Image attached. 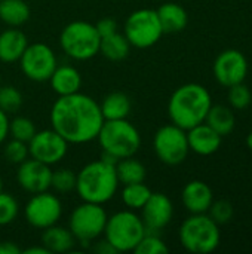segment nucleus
Instances as JSON below:
<instances>
[{
	"mask_svg": "<svg viewBox=\"0 0 252 254\" xmlns=\"http://www.w3.org/2000/svg\"><path fill=\"white\" fill-rule=\"evenodd\" d=\"M104 118L100 103L80 91L58 97L50 109L52 128L62 135L68 144H85L97 140Z\"/></svg>",
	"mask_w": 252,
	"mask_h": 254,
	"instance_id": "f257e3e1",
	"label": "nucleus"
},
{
	"mask_svg": "<svg viewBox=\"0 0 252 254\" xmlns=\"http://www.w3.org/2000/svg\"><path fill=\"white\" fill-rule=\"evenodd\" d=\"M211 106V94L203 85L186 83L172 92L168 101V115L174 125L187 131L205 122Z\"/></svg>",
	"mask_w": 252,
	"mask_h": 254,
	"instance_id": "f03ea898",
	"label": "nucleus"
},
{
	"mask_svg": "<svg viewBox=\"0 0 252 254\" xmlns=\"http://www.w3.org/2000/svg\"><path fill=\"white\" fill-rule=\"evenodd\" d=\"M120 183L116 165L102 159L86 164L76 177V192L85 202L107 204L117 193Z\"/></svg>",
	"mask_w": 252,
	"mask_h": 254,
	"instance_id": "7ed1b4c3",
	"label": "nucleus"
},
{
	"mask_svg": "<svg viewBox=\"0 0 252 254\" xmlns=\"http://www.w3.org/2000/svg\"><path fill=\"white\" fill-rule=\"evenodd\" d=\"M181 246L195 254H208L215 252L221 243L220 225L209 214H192L187 217L178 231Z\"/></svg>",
	"mask_w": 252,
	"mask_h": 254,
	"instance_id": "20e7f679",
	"label": "nucleus"
},
{
	"mask_svg": "<svg viewBox=\"0 0 252 254\" xmlns=\"http://www.w3.org/2000/svg\"><path fill=\"white\" fill-rule=\"evenodd\" d=\"M97 140L102 153H107L117 161L134 156L141 146V135L128 119L104 121Z\"/></svg>",
	"mask_w": 252,
	"mask_h": 254,
	"instance_id": "39448f33",
	"label": "nucleus"
},
{
	"mask_svg": "<svg viewBox=\"0 0 252 254\" xmlns=\"http://www.w3.org/2000/svg\"><path fill=\"white\" fill-rule=\"evenodd\" d=\"M146 232L147 231L141 216L134 213V210H123L108 216L104 238L117 253H126L134 252Z\"/></svg>",
	"mask_w": 252,
	"mask_h": 254,
	"instance_id": "423d86ee",
	"label": "nucleus"
},
{
	"mask_svg": "<svg viewBox=\"0 0 252 254\" xmlns=\"http://www.w3.org/2000/svg\"><path fill=\"white\" fill-rule=\"evenodd\" d=\"M100 42L101 37L95 24L88 21H73L59 34L61 49L76 61H86L100 54Z\"/></svg>",
	"mask_w": 252,
	"mask_h": 254,
	"instance_id": "0eeeda50",
	"label": "nucleus"
},
{
	"mask_svg": "<svg viewBox=\"0 0 252 254\" xmlns=\"http://www.w3.org/2000/svg\"><path fill=\"white\" fill-rule=\"evenodd\" d=\"M108 214L101 204L82 202L77 205L68 219V229L76 241L82 246H91L104 235Z\"/></svg>",
	"mask_w": 252,
	"mask_h": 254,
	"instance_id": "6e6552de",
	"label": "nucleus"
},
{
	"mask_svg": "<svg viewBox=\"0 0 252 254\" xmlns=\"http://www.w3.org/2000/svg\"><path fill=\"white\" fill-rule=\"evenodd\" d=\"M125 37L138 49L151 48L163 36V30L154 9H138L125 21Z\"/></svg>",
	"mask_w": 252,
	"mask_h": 254,
	"instance_id": "1a4fd4ad",
	"label": "nucleus"
},
{
	"mask_svg": "<svg viewBox=\"0 0 252 254\" xmlns=\"http://www.w3.org/2000/svg\"><path fill=\"white\" fill-rule=\"evenodd\" d=\"M153 149L159 161L165 165L174 167L183 164L190 152L187 131L174 124L160 127L154 134Z\"/></svg>",
	"mask_w": 252,
	"mask_h": 254,
	"instance_id": "9d476101",
	"label": "nucleus"
},
{
	"mask_svg": "<svg viewBox=\"0 0 252 254\" xmlns=\"http://www.w3.org/2000/svg\"><path fill=\"white\" fill-rule=\"evenodd\" d=\"M18 63L24 76L33 82L49 80L58 65V60L52 48L42 42L28 45Z\"/></svg>",
	"mask_w": 252,
	"mask_h": 254,
	"instance_id": "9b49d317",
	"label": "nucleus"
},
{
	"mask_svg": "<svg viewBox=\"0 0 252 254\" xmlns=\"http://www.w3.org/2000/svg\"><path fill=\"white\" fill-rule=\"evenodd\" d=\"M62 216V204L59 198L49 190L34 193L25 205V219L36 229H46L59 222Z\"/></svg>",
	"mask_w": 252,
	"mask_h": 254,
	"instance_id": "f8f14e48",
	"label": "nucleus"
},
{
	"mask_svg": "<svg viewBox=\"0 0 252 254\" xmlns=\"http://www.w3.org/2000/svg\"><path fill=\"white\" fill-rule=\"evenodd\" d=\"M68 152V141L53 128L37 131L28 141L30 158L46 165H55L64 159Z\"/></svg>",
	"mask_w": 252,
	"mask_h": 254,
	"instance_id": "ddd939ff",
	"label": "nucleus"
},
{
	"mask_svg": "<svg viewBox=\"0 0 252 254\" xmlns=\"http://www.w3.org/2000/svg\"><path fill=\"white\" fill-rule=\"evenodd\" d=\"M212 70L215 80L220 85L230 88L245 82L248 74V60L238 49H226L215 58Z\"/></svg>",
	"mask_w": 252,
	"mask_h": 254,
	"instance_id": "4468645a",
	"label": "nucleus"
},
{
	"mask_svg": "<svg viewBox=\"0 0 252 254\" xmlns=\"http://www.w3.org/2000/svg\"><path fill=\"white\" fill-rule=\"evenodd\" d=\"M50 177L52 170L50 165H46L33 158H27L24 162L18 165L16 182L19 188L31 195L40 193L50 189Z\"/></svg>",
	"mask_w": 252,
	"mask_h": 254,
	"instance_id": "2eb2a0df",
	"label": "nucleus"
},
{
	"mask_svg": "<svg viewBox=\"0 0 252 254\" xmlns=\"http://www.w3.org/2000/svg\"><path fill=\"white\" fill-rule=\"evenodd\" d=\"M174 216L172 201L162 192H151L149 201L141 208V219L147 232L157 234L166 228Z\"/></svg>",
	"mask_w": 252,
	"mask_h": 254,
	"instance_id": "dca6fc26",
	"label": "nucleus"
},
{
	"mask_svg": "<svg viewBox=\"0 0 252 254\" xmlns=\"http://www.w3.org/2000/svg\"><path fill=\"white\" fill-rule=\"evenodd\" d=\"M181 201L184 208L190 214H203L208 213L211 204L214 202V193L209 185L202 180L189 182L181 193Z\"/></svg>",
	"mask_w": 252,
	"mask_h": 254,
	"instance_id": "f3484780",
	"label": "nucleus"
},
{
	"mask_svg": "<svg viewBox=\"0 0 252 254\" xmlns=\"http://www.w3.org/2000/svg\"><path fill=\"white\" fill-rule=\"evenodd\" d=\"M187 141L192 152L201 156H209L218 152V149L221 147L223 137L215 132L208 124L202 122L187 129Z\"/></svg>",
	"mask_w": 252,
	"mask_h": 254,
	"instance_id": "a211bd4d",
	"label": "nucleus"
},
{
	"mask_svg": "<svg viewBox=\"0 0 252 254\" xmlns=\"http://www.w3.org/2000/svg\"><path fill=\"white\" fill-rule=\"evenodd\" d=\"M28 46V39L16 27H10L0 33V61L1 63H16Z\"/></svg>",
	"mask_w": 252,
	"mask_h": 254,
	"instance_id": "6ab92c4d",
	"label": "nucleus"
},
{
	"mask_svg": "<svg viewBox=\"0 0 252 254\" xmlns=\"http://www.w3.org/2000/svg\"><path fill=\"white\" fill-rule=\"evenodd\" d=\"M49 82L58 97L76 94L82 88V76L73 65H56Z\"/></svg>",
	"mask_w": 252,
	"mask_h": 254,
	"instance_id": "aec40b11",
	"label": "nucleus"
},
{
	"mask_svg": "<svg viewBox=\"0 0 252 254\" xmlns=\"http://www.w3.org/2000/svg\"><path fill=\"white\" fill-rule=\"evenodd\" d=\"M156 12H157L163 34L165 33H180L189 24L187 10L178 3H174V1L163 3L159 6V9Z\"/></svg>",
	"mask_w": 252,
	"mask_h": 254,
	"instance_id": "412c9836",
	"label": "nucleus"
},
{
	"mask_svg": "<svg viewBox=\"0 0 252 254\" xmlns=\"http://www.w3.org/2000/svg\"><path fill=\"white\" fill-rule=\"evenodd\" d=\"M76 244H77V241L68 228L53 225V226L43 229L42 246H45L49 253H68L74 249Z\"/></svg>",
	"mask_w": 252,
	"mask_h": 254,
	"instance_id": "4be33fe9",
	"label": "nucleus"
},
{
	"mask_svg": "<svg viewBox=\"0 0 252 254\" xmlns=\"http://www.w3.org/2000/svg\"><path fill=\"white\" fill-rule=\"evenodd\" d=\"M100 109L104 121L128 119L132 110V101L123 92H111L104 97L100 104Z\"/></svg>",
	"mask_w": 252,
	"mask_h": 254,
	"instance_id": "5701e85b",
	"label": "nucleus"
},
{
	"mask_svg": "<svg viewBox=\"0 0 252 254\" xmlns=\"http://www.w3.org/2000/svg\"><path fill=\"white\" fill-rule=\"evenodd\" d=\"M30 6L24 0H0V21L9 27H21L30 19Z\"/></svg>",
	"mask_w": 252,
	"mask_h": 254,
	"instance_id": "b1692460",
	"label": "nucleus"
},
{
	"mask_svg": "<svg viewBox=\"0 0 252 254\" xmlns=\"http://www.w3.org/2000/svg\"><path fill=\"white\" fill-rule=\"evenodd\" d=\"M131 43L125 37V34L116 31L110 36L101 37L100 42V54L110 61H122L129 55Z\"/></svg>",
	"mask_w": 252,
	"mask_h": 254,
	"instance_id": "393cba45",
	"label": "nucleus"
},
{
	"mask_svg": "<svg viewBox=\"0 0 252 254\" xmlns=\"http://www.w3.org/2000/svg\"><path fill=\"white\" fill-rule=\"evenodd\" d=\"M205 124H208L215 132H218L221 137L229 135L236 125V118L235 113L230 107L226 106H211L206 118H205Z\"/></svg>",
	"mask_w": 252,
	"mask_h": 254,
	"instance_id": "a878e982",
	"label": "nucleus"
},
{
	"mask_svg": "<svg viewBox=\"0 0 252 254\" xmlns=\"http://www.w3.org/2000/svg\"><path fill=\"white\" fill-rule=\"evenodd\" d=\"M116 174L119 179V183L122 186L132 185V183H141L146 180L147 171L144 164H141L134 156L119 159L116 164Z\"/></svg>",
	"mask_w": 252,
	"mask_h": 254,
	"instance_id": "bb28decb",
	"label": "nucleus"
},
{
	"mask_svg": "<svg viewBox=\"0 0 252 254\" xmlns=\"http://www.w3.org/2000/svg\"><path fill=\"white\" fill-rule=\"evenodd\" d=\"M150 195H151L150 188L144 185V182H141V183L125 185L120 196L128 210H141L144 204L149 201Z\"/></svg>",
	"mask_w": 252,
	"mask_h": 254,
	"instance_id": "cd10ccee",
	"label": "nucleus"
},
{
	"mask_svg": "<svg viewBox=\"0 0 252 254\" xmlns=\"http://www.w3.org/2000/svg\"><path fill=\"white\" fill-rule=\"evenodd\" d=\"M36 132L37 129L34 122L25 116H16L9 122V135L15 140L28 143Z\"/></svg>",
	"mask_w": 252,
	"mask_h": 254,
	"instance_id": "c85d7f7f",
	"label": "nucleus"
},
{
	"mask_svg": "<svg viewBox=\"0 0 252 254\" xmlns=\"http://www.w3.org/2000/svg\"><path fill=\"white\" fill-rule=\"evenodd\" d=\"M76 177L77 174L68 168L55 170L50 177V189L56 193H70L76 189Z\"/></svg>",
	"mask_w": 252,
	"mask_h": 254,
	"instance_id": "c756f323",
	"label": "nucleus"
},
{
	"mask_svg": "<svg viewBox=\"0 0 252 254\" xmlns=\"http://www.w3.org/2000/svg\"><path fill=\"white\" fill-rule=\"evenodd\" d=\"M24 98L19 89H16L12 85L0 86V109L6 112L7 115L16 113L22 107Z\"/></svg>",
	"mask_w": 252,
	"mask_h": 254,
	"instance_id": "7c9ffc66",
	"label": "nucleus"
},
{
	"mask_svg": "<svg viewBox=\"0 0 252 254\" xmlns=\"http://www.w3.org/2000/svg\"><path fill=\"white\" fill-rule=\"evenodd\" d=\"M168 252V246L154 232H146L143 240L134 249V253L137 254H165Z\"/></svg>",
	"mask_w": 252,
	"mask_h": 254,
	"instance_id": "2f4dec72",
	"label": "nucleus"
},
{
	"mask_svg": "<svg viewBox=\"0 0 252 254\" xmlns=\"http://www.w3.org/2000/svg\"><path fill=\"white\" fill-rule=\"evenodd\" d=\"M227 100L229 104L236 109V110H244L247 107H250L252 101V92L251 89L242 82L238 85H233L229 88V94H227Z\"/></svg>",
	"mask_w": 252,
	"mask_h": 254,
	"instance_id": "473e14b6",
	"label": "nucleus"
},
{
	"mask_svg": "<svg viewBox=\"0 0 252 254\" xmlns=\"http://www.w3.org/2000/svg\"><path fill=\"white\" fill-rule=\"evenodd\" d=\"M19 213L18 201L3 190L0 192V226L10 225Z\"/></svg>",
	"mask_w": 252,
	"mask_h": 254,
	"instance_id": "72a5a7b5",
	"label": "nucleus"
},
{
	"mask_svg": "<svg viewBox=\"0 0 252 254\" xmlns=\"http://www.w3.org/2000/svg\"><path fill=\"white\" fill-rule=\"evenodd\" d=\"M3 153H4V158H6V161L9 164L19 165L21 162H24L30 156V153H28V143H24V141L12 138L9 143H6Z\"/></svg>",
	"mask_w": 252,
	"mask_h": 254,
	"instance_id": "f704fd0d",
	"label": "nucleus"
},
{
	"mask_svg": "<svg viewBox=\"0 0 252 254\" xmlns=\"http://www.w3.org/2000/svg\"><path fill=\"white\" fill-rule=\"evenodd\" d=\"M209 217L217 223V225H226L233 219L235 210L232 202L226 201V199H220V201H214L208 210Z\"/></svg>",
	"mask_w": 252,
	"mask_h": 254,
	"instance_id": "c9c22d12",
	"label": "nucleus"
},
{
	"mask_svg": "<svg viewBox=\"0 0 252 254\" xmlns=\"http://www.w3.org/2000/svg\"><path fill=\"white\" fill-rule=\"evenodd\" d=\"M95 27H97V31H98L100 37L110 36V34L117 31V22L113 18H102L95 24Z\"/></svg>",
	"mask_w": 252,
	"mask_h": 254,
	"instance_id": "e433bc0d",
	"label": "nucleus"
},
{
	"mask_svg": "<svg viewBox=\"0 0 252 254\" xmlns=\"http://www.w3.org/2000/svg\"><path fill=\"white\" fill-rule=\"evenodd\" d=\"M92 252L97 254H116L117 252L113 249V246L104 238L98 243H92Z\"/></svg>",
	"mask_w": 252,
	"mask_h": 254,
	"instance_id": "4c0bfd02",
	"label": "nucleus"
},
{
	"mask_svg": "<svg viewBox=\"0 0 252 254\" xmlns=\"http://www.w3.org/2000/svg\"><path fill=\"white\" fill-rule=\"evenodd\" d=\"M9 115L0 109V144L4 143V140L9 137Z\"/></svg>",
	"mask_w": 252,
	"mask_h": 254,
	"instance_id": "58836bf2",
	"label": "nucleus"
},
{
	"mask_svg": "<svg viewBox=\"0 0 252 254\" xmlns=\"http://www.w3.org/2000/svg\"><path fill=\"white\" fill-rule=\"evenodd\" d=\"M22 250L12 241H1L0 243V254H21Z\"/></svg>",
	"mask_w": 252,
	"mask_h": 254,
	"instance_id": "ea45409f",
	"label": "nucleus"
},
{
	"mask_svg": "<svg viewBox=\"0 0 252 254\" xmlns=\"http://www.w3.org/2000/svg\"><path fill=\"white\" fill-rule=\"evenodd\" d=\"M24 253L25 254H50L48 252V249L45 247V246H39V247H28V249H25L24 250Z\"/></svg>",
	"mask_w": 252,
	"mask_h": 254,
	"instance_id": "a19ab883",
	"label": "nucleus"
},
{
	"mask_svg": "<svg viewBox=\"0 0 252 254\" xmlns=\"http://www.w3.org/2000/svg\"><path fill=\"white\" fill-rule=\"evenodd\" d=\"M247 146L250 147V150H252V131L247 135Z\"/></svg>",
	"mask_w": 252,
	"mask_h": 254,
	"instance_id": "79ce46f5",
	"label": "nucleus"
},
{
	"mask_svg": "<svg viewBox=\"0 0 252 254\" xmlns=\"http://www.w3.org/2000/svg\"><path fill=\"white\" fill-rule=\"evenodd\" d=\"M1 190H3V180L0 179V192H1Z\"/></svg>",
	"mask_w": 252,
	"mask_h": 254,
	"instance_id": "37998d69",
	"label": "nucleus"
}]
</instances>
